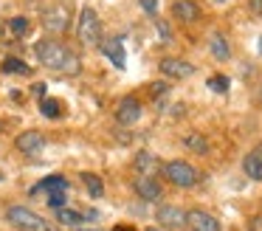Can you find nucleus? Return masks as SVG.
Listing matches in <instances>:
<instances>
[{
  "label": "nucleus",
  "instance_id": "nucleus-1",
  "mask_svg": "<svg viewBox=\"0 0 262 231\" xmlns=\"http://www.w3.org/2000/svg\"><path fill=\"white\" fill-rule=\"evenodd\" d=\"M34 56L40 59L42 68L48 71H57V73H65V76H76L82 71V62L62 39H54V37H46V39H37L34 43Z\"/></svg>",
  "mask_w": 262,
  "mask_h": 231
},
{
  "label": "nucleus",
  "instance_id": "nucleus-2",
  "mask_svg": "<svg viewBox=\"0 0 262 231\" xmlns=\"http://www.w3.org/2000/svg\"><path fill=\"white\" fill-rule=\"evenodd\" d=\"M6 223L14 231H46L48 228V220L42 214H37L34 208L23 206V203H14V206L6 208Z\"/></svg>",
  "mask_w": 262,
  "mask_h": 231
},
{
  "label": "nucleus",
  "instance_id": "nucleus-3",
  "mask_svg": "<svg viewBox=\"0 0 262 231\" xmlns=\"http://www.w3.org/2000/svg\"><path fill=\"white\" fill-rule=\"evenodd\" d=\"M161 175H164L166 183L178 186V189H192V186L200 180V172H198V169H194L189 161H181V158H175V161H166L164 166H161Z\"/></svg>",
  "mask_w": 262,
  "mask_h": 231
},
{
  "label": "nucleus",
  "instance_id": "nucleus-4",
  "mask_svg": "<svg viewBox=\"0 0 262 231\" xmlns=\"http://www.w3.org/2000/svg\"><path fill=\"white\" fill-rule=\"evenodd\" d=\"M76 37H79V43L85 45H102V20H99V14L91 9V6H85V9L79 11V20H76Z\"/></svg>",
  "mask_w": 262,
  "mask_h": 231
},
{
  "label": "nucleus",
  "instance_id": "nucleus-5",
  "mask_svg": "<svg viewBox=\"0 0 262 231\" xmlns=\"http://www.w3.org/2000/svg\"><path fill=\"white\" fill-rule=\"evenodd\" d=\"M183 220H186V212L181 206H172V203H161L155 208V223L164 231H183Z\"/></svg>",
  "mask_w": 262,
  "mask_h": 231
},
{
  "label": "nucleus",
  "instance_id": "nucleus-6",
  "mask_svg": "<svg viewBox=\"0 0 262 231\" xmlns=\"http://www.w3.org/2000/svg\"><path fill=\"white\" fill-rule=\"evenodd\" d=\"M183 231H223L220 220L206 208H189L183 220Z\"/></svg>",
  "mask_w": 262,
  "mask_h": 231
},
{
  "label": "nucleus",
  "instance_id": "nucleus-7",
  "mask_svg": "<svg viewBox=\"0 0 262 231\" xmlns=\"http://www.w3.org/2000/svg\"><path fill=\"white\" fill-rule=\"evenodd\" d=\"M158 71L164 73L166 79H178V82L194 76V65L186 59H181V56H164V59L158 62Z\"/></svg>",
  "mask_w": 262,
  "mask_h": 231
},
{
  "label": "nucleus",
  "instance_id": "nucleus-8",
  "mask_svg": "<svg viewBox=\"0 0 262 231\" xmlns=\"http://www.w3.org/2000/svg\"><path fill=\"white\" fill-rule=\"evenodd\" d=\"M133 189H136V195L141 197V200H147V203H161V197H164L161 180L158 178H147V175H136Z\"/></svg>",
  "mask_w": 262,
  "mask_h": 231
},
{
  "label": "nucleus",
  "instance_id": "nucleus-9",
  "mask_svg": "<svg viewBox=\"0 0 262 231\" xmlns=\"http://www.w3.org/2000/svg\"><path fill=\"white\" fill-rule=\"evenodd\" d=\"M71 26V11L65 9V6H51V9H46V14H42V28L51 34H65Z\"/></svg>",
  "mask_w": 262,
  "mask_h": 231
},
{
  "label": "nucleus",
  "instance_id": "nucleus-10",
  "mask_svg": "<svg viewBox=\"0 0 262 231\" xmlns=\"http://www.w3.org/2000/svg\"><path fill=\"white\" fill-rule=\"evenodd\" d=\"M144 107L141 101L136 99V96H124V99L119 101V107H116V121L121 124V127H133V124L141 118Z\"/></svg>",
  "mask_w": 262,
  "mask_h": 231
},
{
  "label": "nucleus",
  "instance_id": "nucleus-11",
  "mask_svg": "<svg viewBox=\"0 0 262 231\" xmlns=\"http://www.w3.org/2000/svg\"><path fill=\"white\" fill-rule=\"evenodd\" d=\"M46 135L40 133V130H23V133L14 138V146H17L23 155H37V152L46 150Z\"/></svg>",
  "mask_w": 262,
  "mask_h": 231
},
{
  "label": "nucleus",
  "instance_id": "nucleus-12",
  "mask_svg": "<svg viewBox=\"0 0 262 231\" xmlns=\"http://www.w3.org/2000/svg\"><path fill=\"white\" fill-rule=\"evenodd\" d=\"M99 48H102V54L107 56V59L113 62L116 68H119V71H124V65H127V62H124V59H127V54H124V39H121V37H104Z\"/></svg>",
  "mask_w": 262,
  "mask_h": 231
},
{
  "label": "nucleus",
  "instance_id": "nucleus-13",
  "mask_svg": "<svg viewBox=\"0 0 262 231\" xmlns=\"http://www.w3.org/2000/svg\"><path fill=\"white\" fill-rule=\"evenodd\" d=\"M133 166H136V172H138V175H147V178H155V175L161 172V166H164V163H161L158 158L152 155V152L138 150V152H136V158H133Z\"/></svg>",
  "mask_w": 262,
  "mask_h": 231
},
{
  "label": "nucleus",
  "instance_id": "nucleus-14",
  "mask_svg": "<svg viewBox=\"0 0 262 231\" xmlns=\"http://www.w3.org/2000/svg\"><path fill=\"white\" fill-rule=\"evenodd\" d=\"M172 14L181 23H198L203 11H200L198 0H175V3H172Z\"/></svg>",
  "mask_w": 262,
  "mask_h": 231
},
{
  "label": "nucleus",
  "instance_id": "nucleus-15",
  "mask_svg": "<svg viewBox=\"0 0 262 231\" xmlns=\"http://www.w3.org/2000/svg\"><path fill=\"white\" fill-rule=\"evenodd\" d=\"M57 195V192H68V178L65 175H48V178H42L40 183L31 189V195Z\"/></svg>",
  "mask_w": 262,
  "mask_h": 231
},
{
  "label": "nucleus",
  "instance_id": "nucleus-16",
  "mask_svg": "<svg viewBox=\"0 0 262 231\" xmlns=\"http://www.w3.org/2000/svg\"><path fill=\"white\" fill-rule=\"evenodd\" d=\"M243 172L248 175L251 180H256V183H262V146H256V150H251L248 155L243 158Z\"/></svg>",
  "mask_w": 262,
  "mask_h": 231
},
{
  "label": "nucleus",
  "instance_id": "nucleus-17",
  "mask_svg": "<svg viewBox=\"0 0 262 231\" xmlns=\"http://www.w3.org/2000/svg\"><path fill=\"white\" fill-rule=\"evenodd\" d=\"M209 51H211V56H214L217 62H228V59H231V45H228L226 34H220V31H211Z\"/></svg>",
  "mask_w": 262,
  "mask_h": 231
},
{
  "label": "nucleus",
  "instance_id": "nucleus-18",
  "mask_svg": "<svg viewBox=\"0 0 262 231\" xmlns=\"http://www.w3.org/2000/svg\"><path fill=\"white\" fill-rule=\"evenodd\" d=\"M88 223V217L82 212H76V208H59L57 212V225L59 228H79V225H85Z\"/></svg>",
  "mask_w": 262,
  "mask_h": 231
},
{
  "label": "nucleus",
  "instance_id": "nucleus-19",
  "mask_svg": "<svg viewBox=\"0 0 262 231\" xmlns=\"http://www.w3.org/2000/svg\"><path fill=\"white\" fill-rule=\"evenodd\" d=\"M3 31H6V39H23L29 34V20L26 17H12V20L3 23Z\"/></svg>",
  "mask_w": 262,
  "mask_h": 231
},
{
  "label": "nucleus",
  "instance_id": "nucleus-20",
  "mask_svg": "<svg viewBox=\"0 0 262 231\" xmlns=\"http://www.w3.org/2000/svg\"><path fill=\"white\" fill-rule=\"evenodd\" d=\"M183 146H186L189 152H194V155H206L209 152V138L200 133H189L186 138H183Z\"/></svg>",
  "mask_w": 262,
  "mask_h": 231
},
{
  "label": "nucleus",
  "instance_id": "nucleus-21",
  "mask_svg": "<svg viewBox=\"0 0 262 231\" xmlns=\"http://www.w3.org/2000/svg\"><path fill=\"white\" fill-rule=\"evenodd\" d=\"M82 183H85L88 195H91L93 200H99V197L104 195V183H102V178H99V175H93V172H82Z\"/></svg>",
  "mask_w": 262,
  "mask_h": 231
},
{
  "label": "nucleus",
  "instance_id": "nucleus-22",
  "mask_svg": "<svg viewBox=\"0 0 262 231\" xmlns=\"http://www.w3.org/2000/svg\"><path fill=\"white\" fill-rule=\"evenodd\" d=\"M0 68H3V73H23V76H29V73H31V68L26 65L23 59H17V56H6Z\"/></svg>",
  "mask_w": 262,
  "mask_h": 231
},
{
  "label": "nucleus",
  "instance_id": "nucleus-23",
  "mask_svg": "<svg viewBox=\"0 0 262 231\" xmlns=\"http://www.w3.org/2000/svg\"><path fill=\"white\" fill-rule=\"evenodd\" d=\"M40 113H42L46 118H59L62 107H59L57 99H51V96H42V99H40Z\"/></svg>",
  "mask_w": 262,
  "mask_h": 231
},
{
  "label": "nucleus",
  "instance_id": "nucleus-24",
  "mask_svg": "<svg viewBox=\"0 0 262 231\" xmlns=\"http://www.w3.org/2000/svg\"><path fill=\"white\" fill-rule=\"evenodd\" d=\"M228 82H231L228 76H220V73H217V76H211V79H209V88H211V90H217V93H228V88H231Z\"/></svg>",
  "mask_w": 262,
  "mask_h": 231
},
{
  "label": "nucleus",
  "instance_id": "nucleus-25",
  "mask_svg": "<svg viewBox=\"0 0 262 231\" xmlns=\"http://www.w3.org/2000/svg\"><path fill=\"white\" fill-rule=\"evenodd\" d=\"M48 206H51L54 212L65 208V206H68V192H57V195H48Z\"/></svg>",
  "mask_w": 262,
  "mask_h": 231
},
{
  "label": "nucleus",
  "instance_id": "nucleus-26",
  "mask_svg": "<svg viewBox=\"0 0 262 231\" xmlns=\"http://www.w3.org/2000/svg\"><path fill=\"white\" fill-rule=\"evenodd\" d=\"M155 31H158L161 43H172V28H169V23H164V20H155Z\"/></svg>",
  "mask_w": 262,
  "mask_h": 231
},
{
  "label": "nucleus",
  "instance_id": "nucleus-27",
  "mask_svg": "<svg viewBox=\"0 0 262 231\" xmlns=\"http://www.w3.org/2000/svg\"><path fill=\"white\" fill-rule=\"evenodd\" d=\"M166 90H169V85H166V82H155V85H149V93H152L155 99H158V96H164Z\"/></svg>",
  "mask_w": 262,
  "mask_h": 231
},
{
  "label": "nucleus",
  "instance_id": "nucleus-28",
  "mask_svg": "<svg viewBox=\"0 0 262 231\" xmlns=\"http://www.w3.org/2000/svg\"><path fill=\"white\" fill-rule=\"evenodd\" d=\"M141 9L147 11V14H158V0H141Z\"/></svg>",
  "mask_w": 262,
  "mask_h": 231
},
{
  "label": "nucleus",
  "instance_id": "nucleus-29",
  "mask_svg": "<svg viewBox=\"0 0 262 231\" xmlns=\"http://www.w3.org/2000/svg\"><path fill=\"white\" fill-rule=\"evenodd\" d=\"M248 231H262V214H254L248 220Z\"/></svg>",
  "mask_w": 262,
  "mask_h": 231
},
{
  "label": "nucleus",
  "instance_id": "nucleus-30",
  "mask_svg": "<svg viewBox=\"0 0 262 231\" xmlns=\"http://www.w3.org/2000/svg\"><path fill=\"white\" fill-rule=\"evenodd\" d=\"M251 11H254L256 17H262V0H251Z\"/></svg>",
  "mask_w": 262,
  "mask_h": 231
},
{
  "label": "nucleus",
  "instance_id": "nucleus-31",
  "mask_svg": "<svg viewBox=\"0 0 262 231\" xmlns=\"http://www.w3.org/2000/svg\"><path fill=\"white\" fill-rule=\"evenodd\" d=\"M34 93L37 96H46V85H34Z\"/></svg>",
  "mask_w": 262,
  "mask_h": 231
},
{
  "label": "nucleus",
  "instance_id": "nucleus-32",
  "mask_svg": "<svg viewBox=\"0 0 262 231\" xmlns=\"http://www.w3.org/2000/svg\"><path fill=\"white\" fill-rule=\"evenodd\" d=\"M46 231H62V228H59V225H51V223H48V228Z\"/></svg>",
  "mask_w": 262,
  "mask_h": 231
},
{
  "label": "nucleus",
  "instance_id": "nucleus-33",
  "mask_svg": "<svg viewBox=\"0 0 262 231\" xmlns=\"http://www.w3.org/2000/svg\"><path fill=\"white\" fill-rule=\"evenodd\" d=\"M144 231H164V228H158V225H149V228H144Z\"/></svg>",
  "mask_w": 262,
  "mask_h": 231
},
{
  "label": "nucleus",
  "instance_id": "nucleus-34",
  "mask_svg": "<svg viewBox=\"0 0 262 231\" xmlns=\"http://www.w3.org/2000/svg\"><path fill=\"white\" fill-rule=\"evenodd\" d=\"M259 51H262V39H259Z\"/></svg>",
  "mask_w": 262,
  "mask_h": 231
}]
</instances>
